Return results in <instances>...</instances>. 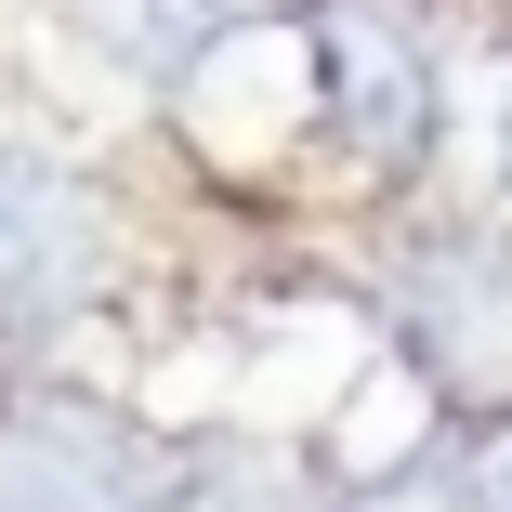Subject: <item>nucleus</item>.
<instances>
[{
	"instance_id": "obj_1",
	"label": "nucleus",
	"mask_w": 512,
	"mask_h": 512,
	"mask_svg": "<svg viewBox=\"0 0 512 512\" xmlns=\"http://www.w3.org/2000/svg\"><path fill=\"white\" fill-rule=\"evenodd\" d=\"M368 302L447 421H512V224H407Z\"/></svg>"
},
{
	"instance_id": "obj_2",
	"label": "nucleus",
	"mask_w": 512,
	"mask_h": 512,
	"mask_svg": "<svg viewBox=\"0 0 512 512\" xmlns=\"http://www.w3.org/2000/svg\"><path fill=\"white\" fill-rule=\"evenodd\" d=\"M302 53H316V106L355 145V171L407 184V171L434 158L447 79H434V40H421L407 0H302Z\"/></svg>"
},
{
	"instance_id": "obj_3",
	"label": "nucleus",
	"mask_w": 512,
	"mask_h": 512,
	"mask_svg": "<svg viewBox=\"0 0 512 512\" xmlns=\"http://www.w3.org/2000/svg\"><path fill=\"white\" fill-rule=\"evenodd\" d=\"M171 434H145L119 394H27L0 421V512H158Z\"/></svg>"
},
{
	"instance_id": "obj_4",
	"label": "nucleus",
	"mask_w": 512,
	"mask_h": 512,
	"mask_svg": "<svg viewBox=\"0 0 512 512\" xmlns=\"http://www.w3.org/2000/svg\"><path fill=\"white\" fill-rule=\"evenodd\" d=\"M92 276H106V197H92V171L0 132V329L66 316Z\"/></svg>"
},
{
	"instance_id": "obj_5",
	"label": "nucleus",
	"mask_w": 512,
	"mask_h": 512,
	"mask_svg": "<svg viewBox=\"0 0 512 512\" xmlns=\"http://www.w3.org/2000/svg\"><path fill=\"white\" fill-rule=\"evenodd\" d=\"M158 512H342V499L316 486V460H289L263 434H197L171 460V499Z\"/></svg>"
},
{
	"instance_id": "obj_6",
	"label": "nucleus",
	"mask_w": 512,
	"mask_h": 512,
	"mask_svg": "<svg viewBox=\"0 0 512 512\" xmlns=\"http://www.w3.org/2000/svg\"><path fill=\"white\" fill-rule=\"evenodd\" d=\"M342 512H499V486H486V473H447V460H407V473L355 486Z\"/></svg>"
},
{
	"instance_id": "obj_7",
	"label": "nucleus",
	"mask_w": 512,
	"mask_h": 512,
	"mask_svg": "<svg viewBox=\"0 0 512 512\" xmlns=\"http://www.w3.org/2000/svg\"><path fill=\"white\" fill-rule=\"evenodd\" d=\"M499 512H512V447H499Z\"/></svg>"
}]
</instances>
